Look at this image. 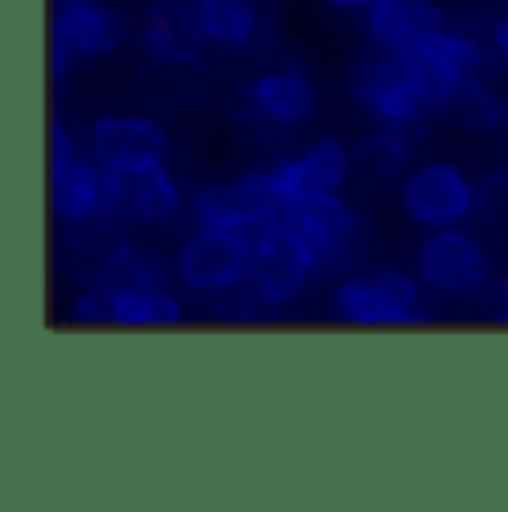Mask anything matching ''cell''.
Listing matches in <instances>:
<instances>
[{"label":"cell","instance_id":"6da1fadb","mask_svg":"<svg viewBox=\"0 0 508 512\" xmlns=\"http://www.w3.org/2000/svg\"><path fill=\"white\" fill-rule=\"evenodd\" d=\"M330 312L348 326L397 330L424 321V277L402 268H353L330 290Z\"/></svg>","mask_w":508,"mask_h":512},{"label":"cell","instance_id":"7a4b0ae2","mask_svg":"<svg viewBox=\"0 0 508 512\" xmlns=\"http://www.w3.org/2000/svg\"><path fill=\"white\" fill-rule=\"evenodd\" d=\"M317 254L312 245L299 236L295 223L281 214V219L263 223L254 232V250H250V272L246 285L254 290V299L268 312H281L308 290V281L317 277Z\"/></svg>","mask_w":508,"mask_h":512},{"label":"cell","instance_id":"3957f363","mask_svg":"<svg viewBox=\"0 0 508 512\" xmlns=\"http://www.w3.org/2000/svg\"><path fill=\"white\" fill-rule=\"evenodd\" d=\"M188 214L197 228H232V232H259L263 223L286 214L272 170H241L228 179H210L188 196Z\"/></svg>","mask_w":508,"mask_h":512},{"label":"cell","instance_id":"277c9868","mask_svg":"<svg viewBox=\"0 0 508 512\" xmlns=\"http://www.w3.org/2000/svg\"><path fill=\"white\" fill-rule=\"evenodd\" d=\"M397 58L406 63L410 81L419 85L424 103L433 107V112H446V103L459 94V85L491 63V49H486V41H477L473 32H459V27L446 23V27H437V32L419 36V41Z\"/></svg>","mask_w":508,"mask_h":512},{"label":"cell","instance_id":"5b68a950","mask_svg":"<svg viewBox=\"0 0 508 512\" xmlns=\"http://www.w3.org/2000/svg\"><path fill=\"white\" fill-rule=\"evenodd\" d=\"M397 205L419 232H437L473 219L482 210V192L455 161H415L397 183Z\"/></svg>","mask_w":508,"mask_h":512},{"label":"cell","instance_id":"8992f818","mask_svg":"<svg viewBox=\"0 0 508 512\" xmlns=\"http://www.w3.org/2000/svg\"><path fill=\"white\" fill-rule=\"evenodd\" d=\"M286 219L312 245L321 272H353L366 254V219L348 205L344 192H321L286 205Z\"/></svg>","mask_w":508,"mask_h":512},{"label":"cell","instance_id":"52a82bcc","mask_svg":"<svg viewBox=\"0 0 508 512\" xmlns=\"http://www.w3.org/2000/svg\"><path fill=\"white\" fill-rule=\"evenodd\" d=\"M415 272L424 277L428 290L464 299V294H477L495 281V254L486 250L482 236L459 223V228L424 232L415 250Z\"/></svg>","mask_w":508,"mask_h":512},{"label":"cell","instance_id":"ba28073f","mask_svg":"<svg viewBox=\"0 0 508 512\" xmlns=\"http://www.w3.org/2000/svg\"><path fill=\"white\" fill-rule=\"evenodd\" d=\"M250 250L254 232H232V228H197L179 241L174 250V268H179V285L188 294H223L232 285L246 281L250 272Z\"/></svg>","mask_w":508,"mask_h":512},{"label":"cell","instance_id":"9c48e42d","mask_svg":"<svg viewBox=\"0 0 508 512\" xmlns=\"http://www.w3.org/2000/svg\"><path fill=\"white\" fill-rule=\"evenodd\" d=\"M348 98L357 107H366L379 125H393V130H415L433 112L424 103V94H419V85L410 81L406 63L397 54H384V49H375V54L353 63V72H348Z\"/></svg>","mask_w":508,"mask_h":512},{"label":"cell","instance_id":"30bf717a","mask_svg":"<svg viewBox=\"0 0 508 512\" xmlns=\"http://www.w3.org/2000/svg\"><path fill=\"white\" fill-rule=\"evenodd\" d=\"M112 201L116 214L134 228H165L188 210L179 179L170 174V165L161 161H139V165H121L112 170Z\"/></svg>","mask_w":508,"mask_h":512},{"label":"cell","instance_id":"8fae6325","mask_svg":"<svg viewBox=\"0 0 508 512\" xmlns=\"http://www.w3.org/2000/svg\"><path fill=\"white\" fill-rule=\"evenodd\" d=\"M134 27L107 0H54V18H50V41L63 49H72L81 63H99L112 58L130 45Z\"/></svg>","mask_w":508,"mask_h":512},{"label":"cell","instance_id":"7c38bea8","mask_svg":"<svg viewBox=\"0 0 508 512\" xmlns=\"http://www.w3.org/2000/svg\"><path fill=\"white\" fill-rule=\"evenodd\" d=\"M134 45L161 72H188V67H197L201 49H205L197 0H152V14L134 32Z\"/></svg>","mask_w":508,"mask_h":512},{"label":"cell","instance_id":"4fadbf2b","mask_svg":"<svg viewBox=\"0 0 508 512\" xmlns=\"http://www.w3.org/2000/svg\"><path fill=\"white\" fill-rule=\"evenodd\" d=\"M50 210L63 228H90V223L121 219L112 201V170L94 152L50 170Z\"/></svg>","mask_w":508,"mask_h":512},{"label":"cell","instance_id":"5bb4252c","mask_svg":"<svg viewBox=\"0 0 508 512\" xmlns=\"http://www.w3.org/2000/svg\"><path fill=\"white\" fill-rule=\"evenodd\" d=\"M241 103L272 130H299L317 112V85L299 63H281L241 85Z\"/></svg>","mask_w":508,"mask_h":512},{"label":"cell","instance_id":"9a60e30c","mask_svg":"<svg viewBox=\"0 0 508 512\" xmlns=\"http://www.w3.org/2000/svg\"><path fill=\"white\" fill-rule=\"evenodd\" d=\"M357 152L335 134H321L312 139L304 152L286 156V161L272 165V179H277L281 196L290 201H304V196H321V192H344V183L353 179Z\"/></svg>","mask_w":508,"mask_h":512},{"label":"cell","instance_id":"2e32d148","mask_svg":"<svg viewBox=\"0 0 508 512\" xmlns=\"http://www.w3.org/2000/svg\"><path fill=\"white\" fill-rule=\"evenodd\" d=\"M94 156L107 170H121V165H139V161H161L170 152V134L161 121L143 112H103L90 125V139H85Z\"/></svg>","mask_w":508,"mask_h":512},{"label":"cell","instance_id":"e0dca14e","mask_svg":"<svg viewBox=\"0 0 508 512\" xmlns=\"http://www.w3.org/2000/svg\"><path fill=\"white\" fill-rule=\"evenodd\" d=\"M446 27V14L437 0H379L366 14V36L384 54H406L419 36Z\"/></svg>","mask_w":508,"mask_h":512},{"label":"cell","instance_id":"ac0fdd59","mask_svg":"<svg viewBox=\"0 0 508 512\" xmlns=\"http://www.w3.org/2000/svg\"><path fill=\"white\" fill-rule=\"evenodd\" d=\"M183 317L188 312H183V299L174 285H139V281L112 285V326L116 330H170Z\"/></svg>","mask_w":508,"mask_h":512},{"label":"cell","instance_id":"d6986e66","mask_svg":"<svg viewBox=\"0 0 508 512\" xmlns=\"http://www.w3.org/2000/svg\"><path fill=\"white\" fill-rule=\"evenodd\" d=\"M197 18L205 45L232 49V54H250L263 32V5L259 0H197Z\"/></svg>","mask_w":508,"mask_h":512},{"label":"cell","instance_id":"ffe728a7","mask_svg":"<svg viewBox=\"0 0 508 512\" xmlns=\"http://www.w3.org/2000/svg\"><path fill=\"white\" fill-rule=\"evenodd\" d=\"M446 116H451L464 134H477V139L508 134V98L495 94L491 85L482 81V72L468 76V81L459 85V94L446 103Z\"/></svg>","mask_w":508,"mask_h":512},{"label":"cell","instance_id":"44dd1931","mask_svg":"<svg viewBox=\"0 0 508 512\" xmlns=\"http://www.w3.org/2000/svg\"><path fill=\"white\" fill-rule=\"evenodd\" d=\"M410 165H415V139H410V130L379 125L375 134H366L357 143V170H366L379 183H402Z\"/></svg>","mask_w":508,"mask_h":512},{"label":"cell","instance_id":"7402d4cb","mask_svg":"<svg viewBox=\"0 0 508 512\" xmlns=\"http://www.w3.org/2000/svg\"><path fill=\"white\" fill-rule=\"evenodd\" d=\"M72 321L76 326H112V285L85 281L72 294Z\"/></svg>","mask_w":508,"mask_h":512},{"label":"cell","instance_id":"603a6c76","mask_svg":"<svg viewBox=\"0 0 508 512\" xmlns=\"http://www.w3.org/2000/svg\"><path fill=\"white\" fill-rule=\"evenodd\" d=\"M85 152H90V147H81V139L67 130L63 116H54V121H50V170H58V165H72L76 156H85Z\"/></svg>","mask_w":508,"mask_h":512},{"label":"cell","instance_id":"cb8c5ba5","mask_svg":"<svg viewBox=\"0 0 508 512\" xmlns=\"http://www.w3.org/2000/svg\"><path fill=\"white\" fill-rule=\"evenodd\" d=\"M477 192H482V210H504L508 214V170L486 174V179L477 183Z\"/></svg>","mask_w":508,"mask_h":512},{"label":"cell","instance_id":"d4e9b609","mask_svg":"<svg viewBox=\"0 0 508 512\" xmlns=\"http://www.w3.org/2000/svg\"><path fill=\"white\" fill-rule=\"evenodd\" d=\"M45 58H50V85H63L67 76H72V67L81 63V58H76L72 49H63L58 41H50V49H45Z\"/></svg>","mask_w":508,"mask_h":512},{"label":"cell","instance_id":"484cf974","mask_svg":"<svg viewBox=\"0 0 508 512\" xmlns=\"http://www.w3.org/2000/svg\"><path fill=\"white\" fill-rule=\"evenodd\" d=\"M486 49H491V63L508 67V14L486 27Z\"/></svg>","mask_w":508,"mask_h":512},{"label":"cell","instance_id":"4316f807","mask_svg":"<svg viewBox=\"0 0 508 512\" xmlns=\"http://www.w3.org/2000/svg\"><path fill=\"white\" fill-rule=\"evenodd\" d=\"M326 9H339V14H370L379 0H321Z\"/></svg>","mask_w":508,"mask_h":512},{"label":"cell","instance_id":"83f0119b","mask_svg":"<svg viewBox=\"0 0 508 512\" xmlns=\"http://www.w3.org/2000/svg\"><path fill=\"white\" fill-rule=\"evenodd\" d=\"M500 321L508 326V272H504V281H500Z\"/></svg>","mask_w":508,"mask_h":512}]
</instances>
